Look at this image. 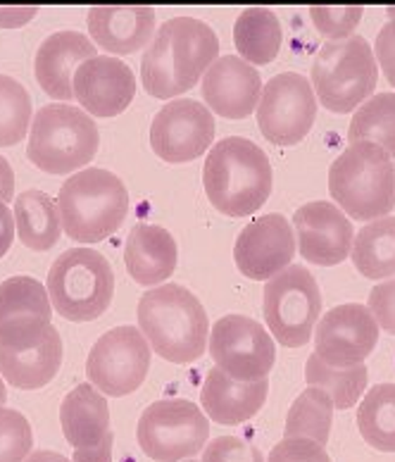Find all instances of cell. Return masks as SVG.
<instances>
[{"label": "cell", "instance_id": "1", "mask_svg": "<svg viewBox=\"0 0 395 462\" xmlns=\"http://www.w3.org/2000/svg\"><path fill=\"white\" fill-rule=\"evenodd\" d=\"M217 53L219 39L210 24L196 17H171L145 46L143 88L155 98H177L203 79Z\"/></svg>", "mask_w": 395, "mask_h": 462}, {"label": "cell", "instance_id": "2", "mask_svg": "<svg viewBox=\"0 0 395 462\" xmlns=\"http://www.w3.org/2000/svg\"><path fill=\"white\" fill-rule=\"evenodd\" d=\"M271 181L274 172L267 152L243 136L217 141L205 158V193L229 217H245L260 210L270 199Z\"/></svg>", "mask_w": 395, "mask_h": 462}, {"label": "cell", "instance_id": "3", "mask_svg": "<svg viewBox=\"0 0 395 462\" xmlns=\"http://www.w3.org/2000/svg\"><path fill=\"white\" fill-rule=\"evenodd\" d=\"M139 329L160 357L186 365L207 348L210 319L186 286L160 284L141 296Z\"/></svg>", "mask_w": 395, "mask_h": 462}, {"label": "cell", "instance_id": "4", "mask_svg": "<svg viewBox=\"0 0 395 462\" xmlns=\"http://www.w3.org/2000/svg\"><path fill=\"white\" fill-rule=\"evenodd\" d=\"M62 229L79 244H98L122 226L129 212L124 181L103 167H84L60 186Z\"/></svg>", "mask_w": 395, "mask_h": 462}, {"label": "cell", "instance_id": "5", "mask_svg": "<svg viewBox=\"0 0 395 462\" xmlns=\"http://www.w3.org/2000/svg\"><path fill=\"white\" fill-rule=\"evenodd\" d=\"M331 199L353 219L386 217L395 208V162L381 145L355 141L329 170Z\"/></svg>", "mask_w": 395, "mask_h": 462}, {"label": "cell", "instance_id": "6", "mask_svg": "<svg viewBox=\"0 0 395 462\" xmlns=\"http://www.w3.org/2000/svg\"><path fill=\"white\" fill-rule=\"evenodd\" d=\"M100 145L91 115L69 103H48L33 115L27 158L48 174H69L88 165Z\"/></svg>", "mask_w": 395, "mask_h": 462}, {"label": "cell", "instance_id": "7", "mask_svg": "<svg viewBox=\"0 0 395 462\" xmlns=\"http://www.w3.org/2000/svg\"><path fill=\"white\" fill-rule=\"evenodd\" d=\"M46 289L53 312L69 322H91L113 303V264L93 248H69L51 264Z\"/></svg>", "mask_w": 395, "mask_h": 462}, {"label": "cell", "instance_id": "8", "mask_svg": "<svg viewBox=\"0 0 395 462\" xmlns=\"http://www.w3.org/2000/svg\"><path fill=\"white\" fill-rule=\"evenodd\" d=\"M379 81V67L364 36L329 41L319 48L312 65V88L317 100L331 113H350L372 98Z\"/></svg>", "mask_w": 395, "mask_h": 462}, {"label": "cell", "instance_id": "9", "mask_svg": "<svg viewBox=\"0 0 395 462\" xmlns=\"http://www.w3.org/2000/svg\"><path fill=\"white\" fill-rule=\"evenodd\" d=\"M62 338L51 319L17 318L0 327V376L14 389H43L62 367Z\"/></svg>", "mask_w": 395, "mask_h": 462}, {"label": "cell", "instance_id": "10", "mask_svg": "<svg viewBox=\"0 0 395 462\" xmlns=\"http://www.w3.org/2000/svg\"><path fill=\"white\" fill-rule=\"evenodd\" d=\"M210 422L203 410L186 398H162L148 405L136 427V441L155 462H184L207 446Z\"/></svg>", "mask_w": 395, "mask_h": 462}, {"label": "cell", "instance_id": "11", "mask_svg": "<svg viewBox=\"0 0 395 462\" xmlns=\"http://www.w3.org/2000/svg\"><path fill=\"white\" fill-rule=\"evenodd\" d=\"M262 312L279 344L290 348L308 344L322 315V293L312 272L303 264H289L267 279Z\"/></svg>", "mask_w": 395, "mask_h": 462}, {"label": "cell", "instance_id": "12", "mask_svg": "<svg viewBox=\"0 0 395 462\" xmlns=\"http://www.w3.org/2000/svg\"><path fill=\"white\" fill-rule=\"evenodd\" d=\"M151 344L139 327H115L93 344L86 374L103 396H129L151 370Z\"/></svg>", "mask_w": 395, "mask_h": 462}, {"label": "cell", "instance_id": "13", "mask_svg": "<svg viewBox=\"0 0 395 462\" xmlns=\"http://www.w3.org/2000/svg\"><path fill=\"white\" fill-rule=\"evenodd\" d=\"M207 348L215 367L238 382L267 379L277 363V348L271 334L248 315H226L217 319V324L210 329Z\"/></svg>", "mask_w": 395, "mask_h": 462}, {"label": "cell", "instance_id": "14", "mask_svg": "<svg viewBox=\"0 0 395 462\" xmlns=\"http://www.w3.org/2000/svg\"><path fill=\"white\" fill-rule=\"evenodd\" d=\"M317 119L312 81L298 72H281L262 87L257 103V125L267 141L293 145L308 136Z\"/></svg>", "mask_w": 395, "mask_h": 462}, {"label": "cell", "instance_id": "15", "mask_svg": "<svg viewBox=\"0 0 395 462\" xmlns=\"http://www.w3.org/2000/svg\"><path fill=\"white\" fill-rule=\"evenodd\" d=\"M215 141V117L193 98L170 100L151 125V145L171 165L200 158Z\"/></svg>", "mask_w": 395, "mask_h": 462}, {"label": "cell", "instance_id": "16", "mask_svg": "<svg viewBox=\"0 0 395 462\" xmlns=\"http://www.w3.org/2000/svg\"><path fill=\"white\" fill-rule=\"evenodd\" d=\"M379 341V324L367 305L343 303L331 308L315 327V353L326 365H360Z\"/></svg>", "mask_w": 395, "mask_h": 462}, {"label": "cell", "instance_id": "17", "mask_svg": "<svg viewBox=\"0 0 395 462\" xmlns=\"http://www.w3.org/2000/svg\"><path fill=\"white\" fill-rule=\"evenodd\" d=\"M296 234L283 215H262L253 219L236 238L234 260L243 277L253 282H267L293 263Z\"/></svg>", "mask_w": 395, "mask_h": 462}, {"label": "cell", "instance_id": "18", "mask_svg": "<svg viewBox=\"0 0 395 462\" xmlns=\"http://www.w3.org/2000/svg\"><path fill=\"white\" fill-rule=\"evenodd\" d=\"M298 251L308 263L338 264L350 255V245L355 238L353 222L336 203L310 200L300 205L293 215Z\"/></svg>", "mask_w": 395, "mask_h": 462}, {"label": "cell", "instance_id": "19", "mask_svg": "<svg viewBox=\"0 0 395 462\" xmlns=\"http://www.w3.org/2000/svg\"><path fill=\"white\" fill-rule=\"evenodd\" d=\"M136 77L132 67L113 55H96L74 72V98L96 117H117L132 106Z\"/></svg>", "mask_w": 395, "mask_h": 462}, {"label": "cell", "instance_id": "20", "mask_svg": "<svg viewBox=\"0 0 395 462\" xmlns=\"http://www.w3.org/2000/svg\"><path fill=\"white\" fill-rule=\"evenodd\" d=\"M260 96L262 77L251 62L236 55L217 58L203 77V100L219 117H248L260 103Z\"/></svg>", "mask_w": 395, "mask_h": 462}, {"label": "cell", "instance_id": "21", "mask_svg": "<svg viewBox=\"0 0 395 462\" xmlns=\"http://www.w3.org/2000/svg\"><path fill=\"white\" fill-rule=\"evenodd\" d=\"M96 55V43L86 33L74 29L51 33L36 51V81L51 98L74 100V72Z\"/></svg>", "mask_w": 395, "mask_h": 462}, {"label": "cell", "instance_id": "22", "mask_svg": "<svg viewBox=\"0 0 395 462\" xmlns=\"http://www.w3.org/2000/svg\"><path fill=\"white\" fill-rule=\"evenodd\" d=\"M88 33L103 51L136 53L155 36V10L145 5H96L88 10Z\"/></svg>", "mask_w": 395, "mask_h": 462}, {"label": "cell", "instance_id": "23", "mask_svg": "<svg viewBox=\"0 0 395 462\" xmlns=\"http://www.w3.org/2000/svg\"><path fill=\"white\" fill-rule=\"evenodd\" d=\"M267 393H270L267 379L238 382L219 367H212L203 382L200 405L212 422L231 427V424H241L255 417L262 410Z\"/></svg>", "mask_w": 395, "mask_h": 462}, {"label": "cell", "instance_id": "24", "mask_svg": "<svg viewBox=\"0 0 395 462\" xmlns=\"http://www.w3.org/2000/svg\"><path fill=\"white\" fill-rule=\"evenodd\" d=\"M177 241L165 226L136 225L129 231L124 245L126 272L133 282L143 286H158L177 270Z\"/></svg>", "mask_w": 395, "mask_h": 462}, {"label": "cell", "instance_id": "25", "mask_svg": "<svg viewBox=\"0 0 395 462\" xmlns=\"http://www.w3.org/2000/svg\"><path fill=\"white\" fill-rule=\"evenodd\" d=\"M62 434L72 448H88L110 431V408L106 396L93 383L74 386L60 405Z\"/></svg>", "mask_w": 395, "mask_h": 462}, {"label": "cell", "instance_id": "26", "mask_svg": "<svg viewBox=\"0 0 395 462\" xmlns=\"http://www.w3.org/2000/svg\"><path fill=\"white\" fill-rule=\"evenodd\" d=\"M14 226L17 236L32 251H48L62 236L58 200L46 196L39 189L14 196Z\"/></svg>", "mask_w": 395, "mask_h": 462}, {"label": "cell", "instance_id": "27", "mask_svg": "<svg viewBox=\"0 0 395 462\" xmlns=\"http://www.w3.org/2000/svg\"><path fill=\"white\" fill-rule=\"evenodd\" d=\"M234 43L245 62L270 65L281 48V22L270 7H245L234 24Z\"/></svg>", "mask_w": 395, "mask_h": 462}, {"label": "cell", "instance_id": "28", "mask_svg": "<svg viewBox=\"0 0 395 462\" xmlns=\"http://www.w3.org/2000/svg\"><path fill=\"white\" fill-rule=\"evenodd\" d=\"M353 263L367 279L395 274V217L372 219L353 238Z\"/></svg>", "mask_w": 395, "mask_h": 462}, {"label": "cell", "instance_id": "29", "mask_svg": "<svg viewBox=\"0 0 395 462\" xmlns=\"http://www.w3.org/2000/svg\"><path fill=\"white\" fill-rule=\"evenodd\" d=\"M334 424V401L324 389L308 386L286 412L283 439H312L326 446Z\"/></svg>", "mask_w": 395, "mask_h": 462}, {"label": "cell", "instance_id": "30", "mask_svg": "<svg viewBox=\"0 0 395 462\" xmlns=\"http://www.w3.org/2000/svg\"><path fill=\"white\" fill-rule=\"evenodd\" d=\"M305 379L310 386L326 391L334 401V408L348 410L350 405H357V401L364 396L369 372L364 363L350 365V367H334V365L324 363L317 353H312L305 363Z\"/></svg>", "mask_w": 395, "mask_h": 462}, {"label": "cell", "instance_id": "31", "mask_svg": "<svg viewBox=\"0 0 395 462\" xmlns=\"http://www.w3.org/2000/svg\"><path fill=\"white\" fill-rule=\"evenodd\" d=\"M357 427L372 448L395 453V383H379L364 393Z\"/></svg>", "mask_w": 395, "mask_h": 462}, {"label": "cell", "instance_id": "32", "mask_svg": "<svg viewBox=\"0 0 395 462\" xmlns=\"http://www.w3.org/2000/svg\"><path fill=\"white\" fill-rule=\"evenodd\" d=\"M348 139L381 145L390 158L395 155V93L383 91L367 98L350 119Z\"/></svg>", "mask_w": 395, "mask_h": 462}, {"label": "cell", "instance_id": "33", "mask_svg": "<svg viewBox=\"0 0 395 462\" xmlns=\"http://www.w3.org/2000/svg\"><path fill=\"white\" fill-rule=\"evenodd\" d=\"M17 318H53V303L39 279L10 277L0 284V327Z\"/></svg>", "mask_w": 395, "mask_h": 462}, {"label": "cell", "instance_id": "34", "mask_svg": "<svg viewBox=\"0 0 395 462\" xmlns=\"http://www.w3.org/2000/svg\"><path fill=\"white\" fill-rule=\"evenodd\" d=\"M32 96L20 81L0 74V145H14L27 139L32 129Z\"/></svg>", "mask_w": 395, "mask_h": 462}, {"label": "cell", "instance_id": "35", "mask_svg": "<svg viewBox=\"0 0 395 462\" xmlns=\"http://www.w3.org/2000/svg\"><path fill=\"white\" fill-rule=\"evenodd\" d=\"M32 424L20 410L0 408V462H24L32 456Z\"/></svg>", "mask_w": 395, "mask_h": 462}, {"label": "cell", "instance_id": "36", "mask_svg": "<svg viewBox=\"0 0 395 462\" xmlns=\"http://www.w3.org/2000/svg\"><path fill=\"white\" fill-rule=\"evenodd\" d=\"M363 7L360 5H345V7H310V17L317 24V29L329 36L331 41L350 39L355 27L363 20Z\"/></svg>", "mask_w": 395, "mask_h": 462}, {"label": "cell", "instance_id": "37", "mask_svg": "<svg viewBox=\"0 0 395 462\" xmlns=\"http://www.w3.org/2000/svg\"><path fill=\"white\" fill-rule=\"evenodd\" d=\"M200 462H267L262 450L236 436H217L205 446Z\"/></svg>", "mask_w": 395, "mask_h": 462}, {"label": "cell", "instance_id": "38", "mask_svg": "<svg viewBox=\"0 0 395 462\" xmlns=\"http://www.w3.org/2000/svg\"><path fill=\"white\" fill-rule=\"evenodd\" d=\"M267 462H331V457L312 439H283L271 448Z\"/></svg>", "mask_w": 395, "mask_h": 462}, {"label": "cell", "instance_id": "39", "mask_svg": "<svg viewBox=\"0 0 395 462\" xmlns=\"http://www.w3.org/2000/svg\"><path fill=\"white\" fill-rule=\"evenodd\" d=\"M367 308L374 315L379 329H386L395 337V277L386 279L372 289Z\"/></svg>", "mask_w": 395, "mask_h": 462}, {"label": "cell", "instance_id": "40", "mask_svg": "<svg viewBox=\"0 0 395 462\" xmlns=\"http://www.w3.org/2000/svg\"><path fill=\"white\" fill-rule=\"evenodd\" d=\"M376 65H381L386 79L395 87V20L383 24L374 41Z\"/></svg>", "mask_w": 395, "mask_h": 462}, {"label": "cell", "instance_id": "41", "mask_svg": "<svg viewBox=\"0 0 395 462\" xmlns=\"http://www.w3.org/2000/svg\"><path fill=\"white\" fill-rule=\"evenodd\" d=\"M113 431H107L106 439L88 448H74L72 462H113Z\"/></svg>", "mask_w": 395, "mask_h": 462}, {"label": "cell", "instance_id": "42", "mask_svg": "<svg viewBox=\"0 0 395 462\" xmlns=\"http://www.w3.org/2000/svg\"><path fill=\"white\" fill-rule=\"evenodd\" d=\"M36 7H0V29L24 27L29 20L36 17Z\"/></svg>", "mask_w": 395, "mask_h": 462}, {"label": "cell", "instance_id": "43", "mask_svg": "<svg viewBox=\"0 0 395 462\" xmlns=\"http://www.w3.org/2000/svg\"><path fill=\"white\" fill-rule=\"evenodd\" d=\"M17 226H14V212L7 208V203L0 200V258L10 251V245L14 241Z\"/></svg>", "mask_w": 395, "mask_h": 462}, {"label": "cell", "instance_id": "44", "mask_svg": "<svg viewBox=\"0 0 395 462\" xmlns=\"http://www.w3.org/2000/svg\"><path fill=\"white\" fill-rule=\"evenodd\" d=\"M14 199V172L7 158L0 155V200L10 203Z\"/></svg>", "mask_w": 395, "mask_h": 462}, {"label": "cell", "instance_id": "45", "mask_svg": "<svg viewBox=\"0 0 395 462\" xmlns=\"http://www.w3.org/2000/svg\"><path fill=\"white\" fill-rule=\"evenodd\" d=\"M24 462H72V460L62 456V453H55V450H33L32 456H29Z\"/></svg>", "mask_w": 395, "mask_h": 462}, {"label": "cell", "instance_id": "46", "mask_svg": "<svg viewBox=\"0 0 395 462\" xmlns=\"http://www.w3.org/2000/svg\"><path fill=\"white\" fill-rule=\"evenodd\" d=\"M5 401H7V389H5V379H3V376H0V408H3V405H5Z\"/></svg>", "mask_w": 395, "mask_h": 462}, {"label": "cell", "instance_id": "47", "mask_svg": "<svg viewBox=\"0 0 395 462\" xmlns=\"http://www.w3.org/2000/svg\"><path fill=\"white\" fill-rule=\"evenodd\" d=\"M389 17L390 20H395V7H389Z\"/></svg>", "mask_w": 395, "mask_h": 462}, {"label": "cell", "instance_id": "48", "mask_svg": "<svg viewBox=\"0 0 395 462\" xmlns=\"http://www.w3.org/2000/svg\"><path fill=\"white\" fill-rule=\"evenodd\" d=\"M184 462H198V460H184Z\"/></svg>", "mask_w": 395, "mask_h": 462}]
</instances>
